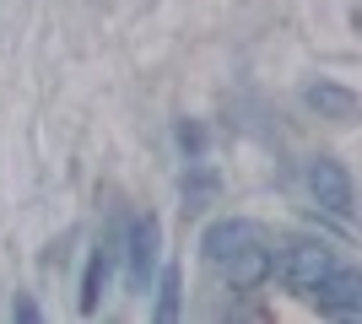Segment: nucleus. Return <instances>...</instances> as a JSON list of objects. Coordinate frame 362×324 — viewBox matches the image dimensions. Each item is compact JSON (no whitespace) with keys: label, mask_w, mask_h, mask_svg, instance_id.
<instances>
[{"label":"nucleus","mask_w":362,"mask_h":324,"mask_svg":"<svg viewBox=\"0 0 362 324\" xmlns=\"http://www.w3.org/2000/svg\"><path fill=\"white\" fill-rule=\"evenodd\" d=\"M303 184H308L314 205H325L330 216H351V205H357V184H351L346 162H335V157H308Z\"/></svg>","instance_id":"obj_3"},{"label":"nucleus","mask_w":362,"mask_h":324,"mask_svg":"<svg viewBox=\"0 0 362 324\" xmlns=\"http://www.w3.org/2000/svg\"><path fill=\"white\" fill-rule=\"evenodd\" d=\"M157 248H163V222L151 211L130 216L124 222V281L130 292H146L151 276H157Z\"/></svg>","instance_id":"obj_2"},{"label":"nucleus","mask_w":362,"mask_h":324,"mask_svg":"<svg viewBox=\"0 0 362 324\" xmlns=\"http://www.w3.org/2000/svg\"><path fill=\"white\" fill-rule=\"evenodd\" d=\"M271 265H276V248L265 244V232H259V238H249L243 248H233L216 270H222V281L233 292H259V287L271 281Z\"/></svg>","instance_id":"obj_4"},{"label":"nucleus","mask_w":362,"mask_h":324,"mask_svg":"<svg viewBox=\"0 0 362 324\" xmlns=\"http://www.w3.org/2000/svg\"><path fill=\"white\" fill-rule=\"evenodd\" d=\"M249 238H259V222H249V216H222V222H211V227L200 232V248H206V260L222 265L233 248H243Z\"/></svg>","instance_id":"obj_6"},{"label":"nucleus","mask_w":362,"mask_h":324,"mask_svg":"<svg viewBox=\"0 0 362 324\" xmlns=\"http://www.w3.org/2000/svg\"><path fill=\"white\" fill-rule=\"evenodd\" d=\"M335 265H341V260H335V248L325 244V238H292V244H281V260L271 265V276H281L287 292L308 297Z\"/></svg>","instance_id":"obj_1"},{"label":"nucleus","mask_w":362,"mask_h":324,"mask_svg":"<svg viewBox=\"0 0 362 324\" xmlns=\"http://www.w3.org/2000/svg\"><path fill=\"white\" fill-rule=\"evenodd\" d=\"M206 146H211V140H206V124L200 119H179V152L189 157V162H206Z\"/></svg>","instance_id":"obj_10"},{"label":"nucleus","mask_w":362,"mask_h":324,"mask_svg":"<svg viewBox=\"0 0 362 324\" xmlns=\"http://www.w3.org/2000/svg\"><path fill=\"white\" fill-rule=\"evenodd\" d=\"M179 292H184V281H179V265H163L157 270V324H173L179 319Z\"/></svg>","instance_id":"obj_9"},{"label":"nucleus","mask_w":362,"mask_h":324,"mask_svg":"<svg viewBox=\"0 0 362 324\" xmlns=\"http://www.w3.org/2000/svg\"><path fill=\"white\" fill-rule=\"evenodd\" d=\"M103 287H108V248L98 244L87 254V270H81V297H76V303H81V313H98V303H103Z\"/></svg>","instance_id":"obj_8"},{"label":"nucleus","mask_w":362,"mask_h":324,"mask_svg":"<svg viewBox=\"0 0 362 324\" xmlns=\"http://www.w3.org/2000/svg\"><path fill=\"white\" fill-rule=\"evenodd\" d=\"M11 319H22V324H38V303H33V297H16V303H11Z\"/></svg>","instance_id":"obj_11"},{"label":"nucleus","mask_w":362,"mask_h":324,"mask_svg":"<svg viewBox=\"0 0 362 324\" xmlns=\"http://www.w3.org/2000/svg\"><path fill=\"white\" fill-rule=\"evenodd\" d=\"M303 103L314 108L319 119H330V124H351L357 119V92H351V87H341V81H314V87H308V92H303Z\"/></svg>","instance_id":"obj_7"},{"label":"nucleus","mask_w":362,"mask_h":324,"mask_svg":"<svg viewBox=\"0 0 362 324\" xmlns=\"http://www.w3.org/2000/svg\"><path fill=\"white\" fill-rule=\"evenodd\" d=\"M308 303H314L325 319H357V313H362V276L346 270V265H335L330 276L308 292Z\"/></svg>","instance_id":"obj_5"}]
</instances>
